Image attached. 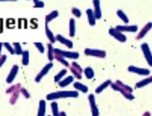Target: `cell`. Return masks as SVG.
<instances>
[{"mask_svg": "<svg viewBox=\"0 0 152 116\" xmlns=\"http://www.w3.org/2000/svg\"><path fill=\"white\" fill-rule=\"evenodd\" d=\"M34 8H39L42 9L45 6V4L42 1H39V0H34Z\"/></svg>", "mask_w": 152, "mask_h": 116, "instance_id": "39", "label": "cell"}, {"mask_svg": "<svg viewBox=\"0 0 152 116\" xmlns=\"http://www.w3.org/2000/svg\"><path fill=\"white\" fill-rule=\"evenodd\" d=\"M20 90L15 91L13 93H12V96H11L10 99H9V103H10L11 105H15V103H17L19 97V94H20Z\"/></svg>", "mask_w": 152, "mask_h": 116, "instance_id": "34", "label": "cell"}, {"mask_svg": "<svg viewBox=\"0 0 152 116\" xmlns=\"http://www.w3.org/2000/svg\"><path fill=\"white\" fill-rule=\"evenodd\" d=\"M30 63V52L28 50H25L22 54V64L23 65L27 66Z\"/></svg>", "mask_w": 152, "mask_h": 116, "instance_id": "28", "label": "cell"}, {"mask_svg": "<svg viewBox=\"0 0 152 116\" xmlns=\"http://www.w3.org/2000/svg\"><path fill=\"white\" fill-rule=\"evenodd\" d=\"M71 12H72V14L74 15V16H76V17L78 18L82 16V12H81V11L79 9H77V8H75V7L72 9Z\"/></svg>", "mask_w": 152, "mask_h": 116, "instance_id": "38", "label": "cell"}, {"mask_svg": "<svg viewBox=\"0 0 152 116\" xmlns=\"http://www.w3.org/2000/svg\"><path fill=\"white\" fill-rule=\"evenodd\" d=\"M55 40L58 41L61 44H63V45L66 46L68 49H73V47H74L73 42L70 40H68V39L63 37L62 35H61V34H58L57 36H55Z\"/></svg>", "mask_w": 152, "mask_h": 116, "instance_id": "15", "label": "cell"}, {"mask_svg": "<svg viewBox=\"0 0 152 116\" xmlns=\"http://www.w3.org/2000/svg\"><path fill=\"white\" fill-rule=\"evenodd\" d=\"M59 15V12H58L57 10H54L52 11V12L49 14V15H47L45 18V24H49V22L53 21L54 19L57 18L58 17Z\"/></svg>", "mask_w": 152, "mask_h": 116, "instance_id": "20", "label": "cell"}, {"mask_svg": "<svg viewBox=\"0 0 152 116\" xmlns=\"http://www.w3.org/2000/svg\"><path fill=\"white\" fill-rule=\"evenodd\" d=\"M142 116H151V112H145L143 115H142Z\"/></svg>", "mask_w": 152, "mask_h": 116, "instance_id": "43", "label": "cell"}, {"mask_svg": "<svg viewBox=\"0 0 152 116\" xmlns=\"http://www.w3.org/2000/svg\"><path fill=\"white\" fill-rule=\"evenodd\" d=\"M83 71L85 76L88 80L92 79L95 77V71H94V70L91 67H86L84 69Z\"/></svg>", "mask_w": 152, "mask_h": 116, "instance_id": "25", "label": "cell"}, {"mask_svg": "<svg viewBox=\"0 0 152 116\" xmlns=\"http://www.w3.org/2000/svg\"><path fill=\"white\" fill-rule=\"evenodd\" d=\"M74 87L77 89V90L80 91V92L83 93H86L89 91V87L85 85V84H82L80 82H75L74 83Z\"/></svg>", "mask_w": 152, "mask_h": 116, "instance_id": "21", "label": "cell"}, {"mask_svg": "<svg viewBox=\"0 0 152 116\" xmlns=\"http://www.w3.org/2000/svg\"><path fill=\"white\" fill-rule=\"evenodd\" d=\"M34 46H35L36 48L38 49V51L40 52V53L42 54L45 52V46H44L43 44H42V43L36 42V43H34Z\"/></svg>", "mask_w": 152, "mask_h": 116, "instance_id": "37", "label": "cell"}, {"mask_svg": "<svg viewBox=\"0 0 152 116\" xmlns=\"http://www.w3.org/2000/svg\"><path fill=\"white\" fill-rule=\"evenodd\" d=\"M67 69H62V70H61V71L55 76L54 81H55V83L60 82V81H61L62 78H63V77L66 75V74H67Z\"/></svg>", "mask_w": 152, "mask_h": 116, "instance_id": "26", "label": "cell"}, {"mask_svg": "<svg viewBox=\"0 0 152 116\" xmlns=\"http://www.w3.org/2000/svg\"><path fill=\"white\" fill-rule=\"evenodd\" d=\"M69 68H70V70L72 74H74V77H75L77 79L79 80L82 79V74L83 70L78 63L74 62H72V64L70 65Z\"/></svg>", "mask_w": 152, "mask_h": 116, "instance_id": "4", "label": "cell"}, {"mask_svg": "<svg viewBox=\"0 0 152 116\" xmlns=\"http://www.w3.org/2000/svg\"><path fill=\"white\" fill-rule=\"evenodd\" d=\"M13 48L14 50H15V54L18 55V56H20L23 54V49H22L21 45H20V43L16 42L13 43Z\"/></svg>", "mask_w": 152, "mask_h": 116, "instance_id": "31", "label": "cell"}, {"mask_svg": "<svg viewBox=\"0 0 152 116\" xmlns=\"http://www.w3.org/2000/svg\"><path fill=\"white\" fill-rule=\"evenodd\" d=\"M54 59H56L58 62H60L61 64H62L64 66H65V67L67 68L70 67V64H69L68 62H67L64 58L62 57L61 56H60V55L54 54Z\"/></svg>", "mask_w": 152, "mask_h": 116, "instance_id": "27", "label": "cell"}, {"mask_svg": "<svg viewBox=\"0 0 152 116\" xmlns=\"http://www.w3.org/2000/svg\"><path fill=\"white\" fill-rule=\"evenodd\" d=\"M60 116H67V115L64 112H60Z\"/></svg>", "mask_w": 152, "mask_h": 116, "instance_id": "44", "label": "cell"}, {"mask_svg": "<svg viewBox=\"0 0 152 116\" xmlns=\"http://www.w3.org/2000/svg\"><path fill=\"white\" fill-rule=\"evenodd\" d=\"M76 34V22L74 18H70L69 21V35L70 37H74Z\"/></svg>", "mask_w": 152, "mask_h": 116, "instance_id": "23", "label": "cell"}, {"mask_svg": "<svg viewBox=\"0 0 152 116\" xmlns=\"http://www.w3.org/2000/svg\"><path fill=\"white\" fill-rule=\"evenodd\" d=\"M54 54L60 55L64 59H77L80 57V54L77 52H70V51L62 50L60 49H54Z\"/></svg>", "mask_w": 152, "mask_h": 116, "instance_id": "2", "label": "cell"}, {"mask_svg": "<svg viewBox=\"0 0 152 116\" xmlns=\"http://www.w3.org/2000/svg\"><path fill=\"white\" fill-rule=\"evenodd\" d=\"M20 93H21V94L23 95V96H24L26 99H30V93H29L28 91H27V90H26L25 88H23V87L20 88Z\"/></svg>", "mask_w": 152, "mask_h": 116, "instance_id": "40", "label": "cell"}, {"mask_svg": "<svg viewBox=\"0 0 152 116\" xmlns=\"http://www.w3.org/2000/svg\"><path fill=\"white\" fill-rule=\"evenodd\" d=\"M6 55H2V56H0V68H2V66H3V65L5 64V62H6Z\"/></svg>", "mask_w": 152, "mask_h": 116, "instance_id": "41", "label": "cell"}, {"mask_svg": "<svg viewBox=\"0 0 152 116\" xmlns=\"http://www.w3.org/2000/svg\"><path fill=\"white\" fill-rule=\"evenodd\" d=\"M108 32H109V34H110V36H112L113 37H114V38H115L117 40H118L119 42L125 43L126 41L127 40L126 36L124 35L123 33L118 31V30H117L115 27H111V28L109 29Z\"/></svg>", "mask_w": 152, "mask_h": 116, "instance_id": "7", "label": "cell"}, {"mask_svg": "<svg viewBox=\"0 0 152 116\" xmlns=\"http://www.w3.org/2000/svg\"><path fill=\"white\" fill-rule=\"evenodd\" d=\"M19 71V67L17 65H14L12 66V69H11L10 72L8 74L6 78V83L8 84H12L14 81H15V77L18 75V73Z\"/></svg>", "mask_w": 152, "mask_h": 116, "instance_id": "11", "label": "cell"}, {"mask_svg": "<svg viewBox=\"0 0 152 116\" xmlns=\"http://www.w3.org/2000/svg\"><path fill=\"white\" fill-rule=\"evenodd\" d=\"M52 68H53V63L52 62H49V63H48V64L45 65L42 68V70H41V71L38 73V74L36 76V77H35L36 82L37 83L40 82V81H42V78H43V77H45V76L48 74V73H49V71H50Z\"/></svg>", "mask_w": 152, "mask_h": 116, "instance_id": "5", "label": "cell"}, {"mask_svg": "<svg viewBox=\"0 0 152 116\" xmlns=\"http://www.w3.org/2000/svg\"><path fill=\"white\" fill-rule=\"evenodd\" d=\"M128 71L131 73L139 74L142 76H148L151 74V71L148 68H142L135 67L134 65H130L128 67Z\"/></svg>", "mask_w": 152, "mask_h": 116, "instance_id": "8", "label": "cell"}, {"mask_svg": "<svg viewBox=\"0 0 152 116\" xmlns=\"http://www.w3.org/2000/svg\"><path fill=\"white\" fill-rule=\"evenodd\" d=\"M89 102V105L91 107V112H92V116H99V110L97 107L96 102H95V97L93 94H90L88 97Z\"/></svg>", "mask_w": 152, "mask_h": 116, "instance_id": "10", "label": "cell"}, {"mask_svg": "<svg viewBox=\"0 0 152 116\" xmlns=\"http://www.w3.org/2000/svg\"><path fill=\"white\" fill-rule=\"evenodd\" d=\"M45 34H46L47 38L49 39V40L50 41V43L51 44L55 43V41H56V40H55V36L54 35L53 32H52V30L49 29V26H48V24H45Z\"/></svg>", "mask_w": 152, "mask_h": 116, "instance_id": "19", "label": "cell"}, {"mask_svg": "<svg viewBox=\"0 0 152 116\" xmlns=\"http://www.w3.org/2000/svg\"><path fill=\"white\" fill-rule=\"evenodd\" d=\"M3 46L8 50V52H9V53H10L11 55H15V50H14L13 46H12L9 43H3Z\"/></svg>", "mask_w": 152, "mask_h": 116, "instance_id": "36", "label": "cell"}, {"mask_svg": "<svg viewBox=\"0 0 152 116\" xmlns=\"http://www.w3.org/2000/svg\"><path fill=\"white\" fill-rule=\"evenodd\" d=\"M118 31L121 33L130 32L135 33L138 30L137 25H118L115 27Z\"/></svg>", "mask_w": 152, "mask_h": 116, "instance_id": "13", "label": "cell"}, {"mask_svg": "<svg viewBox=\"0 0 152 116\" xmlns=\"http://www.w3.org/2000/svg\"><path fill=\"white\" fill-rule=\"evenodd\" d=\"M20 88H21L20 84H15V85H12V87H10L6 90V93H8V94H12V93H13L15 91L20 90Z\"/></svg>", "mask_w": 152, "mask_h": 116, "instance_id": "35", "label": "cell"}, {"mask_svg": "<svg viewBox=\"0 0 152 116\" xmlns=\"http://www.w3.org/2000/svg\"><path fill=\"white\" fill-rule=\"evenodd\" d=\"M86 13L87 15V19H88V23L90 26H95L96 24V19L94 15L93 10L91 9H88L86 11Z\"/></svg>", "mask_w": 152, "mask_h": 116, "instance_id": "16", "label": "cell"}, {"mask_svg": "<svg viewBox=\"0 0 152 116\" xmlns=\"http://www.w3.org/2000/svg\"><path fill=\"white\" fill-rule=\"evenodd\" d=\"M3 48V43L0 42V56H2V50Z\"/></svg>", "mask_w": 152, "mask_h": 116, "instance_id": "42", "label": "cell"}, {"mask_svg": "<svg viewBox=\"0 0 152 116\" xmlns=\"http://www.w3.org/2000/svg\"><path fill=\"white\" fill-rule=\"evenodd\" d=\"M48 116H50V115H48Z\"/></svg>", "mask_w": 152, "mask_h": 116, "instance_id": "45", "label": "cell"}, {"mask_svg": "<svg viewBox=\"0 0 152 116\" xmlns=\"http://www.w3.org/2000/svg\"><path fill=\"white\" fill-rule=\"evenodd\" d=\"M151 81H152L151 77H147V78H145V79L142 80V81L136 83V84H135V88L139 89V88L144 87H145L147 86V85H148V84H150L151 83Z\"/></svg>", "mask_w": 152, "mask_h": 116, "instance_id": "24", "label": "cell"}, {"mask_svg": "<svg viewBox=\"0 0 152 116\" xmlns=\"http://www.w3.org/2000/svg\"><path fill=\"white\" fill-rule=\"evenodd\" d=\"M110 86L111 87V88L114 90L118 91V92L121 93V94H122L123 96L126 98V99H129V100H130V101L131 100H133V99H135V96L132 95V93H129L125 91L124 90H123L122 88H121L119 86H117L115 83H111Z\"/></svg>", "mask_w": 152, "mask_h": 116, "instance_id": "9", "label": "cell"}, {"mask_svg": "<svg viewBox=\"0 0 152 116\" xmlns=\"http://www.w3.org/2000/svg\"><path fill=\"white\" fill-rule=\"evenodd\" d=\"M117 15L121 19V21H122L123 22H124L125 24H128L129 22V18L127 17V15H126L125 13H124V12H123L122 10H117Z\"/></svg>", "mask_w": 152, "mask_h": 116, "instance_id": "30", "label": "cell"}, {"mask_svg": "<svg viewBox=\"0 0 152 116\" xmlns=\"http://www.w3.org/2000/svg\"><path fill=\"white\" fill-rule=\"evenodd\" d=\"M141 49H142V52H143V55L145 58L146 61H147L148 64L149 65V66L152 65V55L151 52L150 47H149V45L147 43H144L141 45Z\"/></svg>", "mask_w": 152, "mask_h": 116, "instance_id": "6", "label": "cell"}, {"mask_svg": "<svg viewBox=\"0 0 152 116\" xmlns=\"http://www.w3.org/2000/svg\"><path fill=\"white\" fill-rule=\"evenodd\" d=\"M94 6V15L96 20H100L102 17V9H101V2L99 0H94L92 1Z\"/></svg>", "mask_w": 152, "mask_h": 116, "instance_id": "12", "label": "cell"}, {"mask_svg": "<svg viewBox=\"0 0 152 116\" xmlns=\"http://www.w3.org/2000/svg\"><path fill=\"white\" fill-rule=\"evenodd\" d=\"M111 81L110 80H107V81H104V82L102 83L101 85H99V87H98L96 89H95V93H97V94H99V93H101L102 92H103L104 90L106 89V88L108 87L110 85V84H111Z\"/></svg>", "mask_w": 152, "mask_h": 116, "instance_id": "22", "label": "cell"}, {"mask_svg": "<svg viewBox=\"0 0 152 116\" xmlns=\"http://www.w3.org/2000/svg\"><path fill=\"white\" fill-rule=\"evenodd\" d=\"M51 109L52 111V115L53 116H60V112L58 109V105L55 101L52 102L51 103Z\"/></svg>", "mask_w": 152, "mask_h": 116, "instance_id": "32", "label": "cell"}, {"mask_svg": "<svg viewBox=\"0 0 152 116\" xmlns=\"http://www.w3.org/2000/svg\"><path fill=\"white\" fill-rule=\"evenodd\" d=\"M45 112H46V103H45V100L42 99L39 103L37 116H45Z\"/></svg>", "mask_w": 152, "mask_h": 116, "instance_id": "17", "label": "cell"}, {"mask_svg": "<svg viewBox=\"0 0 152 116\" xmlns=\"http://www.w3.org/2000/svg\"><path fill=\"white\" fill-rule=\"evenodd\" d=\"M47 48H48V59L50 62H52L54 59V48L52 44H47Z\"/></svg>", "mask_w": 152, "mask_h": 116, "instance_id": "33", "label": "cell"}, {"mask_svg": "<svg viewBox=\"0 0 152 116\" xmlns=\"http://www.w3.org/2000/svg\"><path fill=\"white\" fill-rule=\"evenodd\" d=\"M151 27H152V23H151V22H148V23H147L144 26L143 28H142V30H140V32H139V34L136 36L135 39H136L137 40H142V39L145 37L146 34H147L150 31L151 29Z\"/></svg>", "mask_w": 152, "mask_h": 116, "instance_id": "14", "label": "cell"}, {"mask_svg": "<svg viewBox=\"0 0 152 116\" xmlns=\"http://www.w3.org/2000/svg\"><path fill=\"white\" fill-rule=\"evenodd\" d=\"M115 84H117V86H119L121 88H122L123 90H125V91H126V92L129 93H132V91H133L132 88L131 87H129V86H128V85H126V84H124V83H123L122 81H117L115 82Z\"/></svg>", "mask_w": 152, "mask_h": 116, "instance_id": "29", "label": "cell"}, {"mask_svg": "<svg viewBox=\"0 0 152 116\" xmlns=\"http://www.w3.org/2000/svg\"><path fill=\"white\" fill-rule=\"evenodd\" d=\"M84 53L87 56H92V57L99 58V59H104L106 57V52L104 50L95 49H89L86 48L84 50Z\"/></svg>", "mask_w": 152, "mask_h": 116, "instance_id": "3", "label": "cell"}, {"mask_svg": "<svg viewBox=\"0 0 152 116\" xmlns=\"http://www.w3.org/2000/svg\"><path fill=\"white\" fill-rule=\"evenodd\" d=\"M74 76H68V77H67L66 78H64V79L61 80L60 82H58V86L62 88L66 87L69 86L71 83L74 82Z\"/></svg>", "mask_w": 152, "mask_h": 116, "instance_id": "18", "label": "cell"}, {"mask_svg": "<svg viewBox=\"0 0 152 116\" xmlns=\"http://www.w3.org/2000/svg\"><path fill=\"white\" fill-rule=\"evenodd\" d=\"M79 96V93L75 90H64L58 92L51 93L47 95L46 99L49 101H54L59 99H66V98H77Z\"/></svg>", "mask_w": 152, "mask_h": 116, "instance_id": "1", "label": "cell"}]
</instances>
